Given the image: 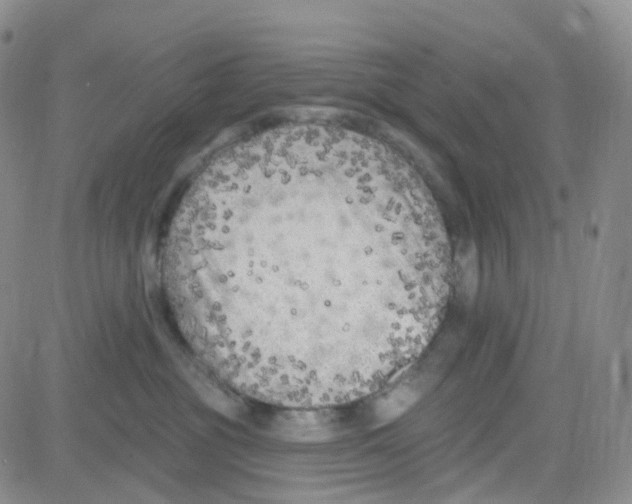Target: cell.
Here are the masks:
<instances>
[{
    "mask_svg": "<svg viewBox=\"0 0 632 504\" xmlns=\"http://www.w3.org/2000/svg\"><path fill=\"white\" fill-rule=\"evenodd\" d=\"M167 283L185 334L238 393L313 410L388 388L446 307L450 243L414 170L324 125L218 156L184 199Z\"/></svg>",
    "mask_w": 632,
    "mask_h": 504,
    "instance_id": "6da1fadb",
    "label": "cell"
}]
</instances>
